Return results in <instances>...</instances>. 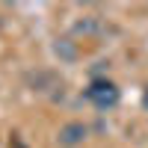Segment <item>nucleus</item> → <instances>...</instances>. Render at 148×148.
Returning <instances> with one entry per match:
<instances>
[{"label":"nucleus","instance_id":"1","mask_svg":"<svg viewBox=\"0 0 148 148\" xmlns=\"http://www.w3.org/2000/svg\"><path fill=\"white\" fill-rule=\"evenodd\" d=\"M83 95H86V101H89L95 110H101V113H107V110L119 107V101H121V89H119L113 80H107V77L89 80V86H86Z\"/></svg>","mask_w":148,"mask_h":148},{"label":"nucleus","instance_id":"2","mask_svg":"<svg viewBox=\"0 0 148 148\" xmlns=\"http://www.w3.org/2000/svg\"><path fill=\"white\" fill-rule=\"evenodd\" d=\"M86 136H89V127H86L83 121H68V125L59 127L56 142L62 145V148H77V145H83Z\"/></svg>","mask_w":148,"mask_h":148},{"label":"nucleus","instance_id":"3","mask_svg":"<svg viewBox=\"0 0 148 148\" xmlns=\"http://www.w3.org/2000/svg\"><path fill=\"white\" fill-rule=\"evenodd\" d=\"M53 53H56L59 59H65V62H74V59H77V42H71V39H56Z\"/></svg>","mask_w":148,"mask_h":148},{"label":"nucleus","instance_id":"4","mask_svg":"<svg viewBox=\"0 0 148 148\" xmlns=\"http://www.w3.org/2000/svg\"><path fill=\"white\" fill-rule=\"evenodd\" d=\"M142 107H145V113H148V86L142 89Z\"/></svg>","mask_w":148,"mask_h":148}]
</instances>
